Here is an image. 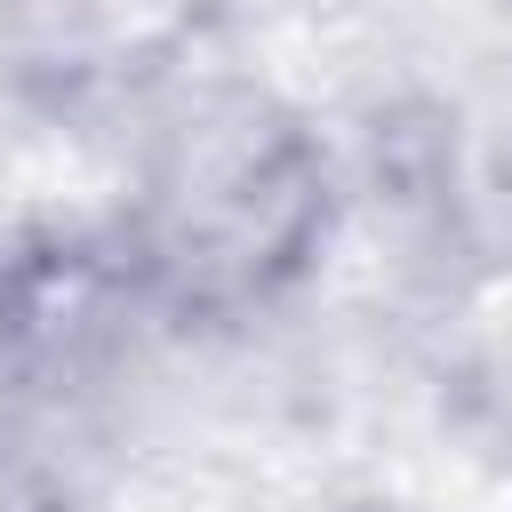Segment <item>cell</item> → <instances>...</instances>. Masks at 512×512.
I'll return each mask as SVG.
<instances>
[{
  "label": "cell",
  "instance_id": "obj_4",
  "mask_svg": "<svg viewBox=\"0 0 512 512\" xmlns=\"http://www.w3.org/2000/svg\"><path fill=\"white\" fill-rule=\"evenodd\" d=\"M504 8H512V0H504Z\"/></svg>",
  "mask_w": 512,
  "mask_h": 512
},
{
  "label": "cell",
  "instance_id": "obj_3",
  "mask_svg": "<svg viewBox=\"0 0 512 512\" xmlns=\"http://www.w3.org/2000/svg\"><path fill=\"white\" fill-rule=\"evenodd\" d=\"M24 16L40 64L120 80V72H168L192 48L208 0H24Z\"/></svg>",
  "mask_w": 512,
  "mask_h": 512
},
{
  "label": "cell",
  "instance_id": "obj_1",
  "mask_svg": "<svg viewBox=\"0 0 512 512\" xmlns=\"http://www.w3.org/2000/svg\"><path fill=\"white\" fill-rule=\"evenodd\" d=\"M336 208V152L280 88L200 80L144 136L112 232L160 328H240L320 272Z\"/></svg>",
  "mask_w": 512,
  "mask_h": 512
},
{
  "label": "cell",
  "instance_id": "obj_2",
  "mask_svg": "<svg viewBox=\"0 0 512 512\" xmlns=\"http://www.w3.org/2000/svg\"><path fill=\"white\" fill-rule=\"evenodd\" d=\"M144 328L160 320L112 224H40L0 240V368L16 384H96Z\"/></svg>",
  "mask_w": 512,
  "mask_h": 512
}]
</instances>
